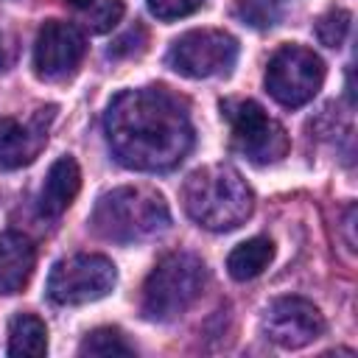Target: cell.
Wrapping results in <instances>:
<instances>
[{
    "instance_id": "cell-1",
    "label": "cell",
    "mask_w": 358,
    "mask_h": 358,
    "mask_svg": "<svg viewBox=\"0 0 358 358\" xmlns=\"http://www.w3.org/2000/svg\"><path fill=\"white\" fill-rule=\"evenodd\" d=\"M103 131L115 159L131 171H171L193 148L187 106L165 87L117 92L106 106Z\"/></svg>"
},
{
    "instance_id": "cell-2",
    "label": "cell",
    "mask_w": 358,
    "mask_h": 358,
    "mask_svg": "<svg viewBox=\"0 0 358 358\" xmlns=\"http://www.w3.org/2000/svg\"><path fill=\"white\" fill-rule=\"evenodd\" d=\"M182 204L199 227L227 232L252 215L255 193L232 165L215 162L193 171L185 179Z\"/></svg>"
},
{
    "instance_id": "cell-3",
    "label": "cell",
    "mask_w": 358,
    "mask_h": 358,
    "mask_svg": "<svg viewBox=\"0 0 358 358\" xmlns=\"http://www.w3.org/2000/svg\"><path fill=\"white\" fill-rule=\"evenodd\" d=\"M92 229L115 243H134L168 229L171 210L151 187H115L103 193L90 218Z\"/></svg>"
},
{
    "instance_id": "cell-4",
    "label": "cell",
    "mask_w": 358,
    "mask_h": 358,
    "mask_svg": "<svg viewBox=\"0 0 358 358\" xmlns=\"http://www.w3.org/2000/svg\"><path fill=\"white\" fill-rule=\"evenodd\" d=\"M204 263L190 252L165 255L143 285V316L151 322H171L182 316L204 288Z\"/></svg>"
},
{
    "instance_id": "cell-5",
    "label": "cell",
    "mask_w": 358,
    "mask_h": 358,
    "mask_svg": "<svg viewBox=\"0 0 358 358\" xmlns=\"http://www.w3.org/2000/svg\"><path fill=\"white\" fill-rule=\"evenodd\" d=\"M221 112L229 123L232 148L238 154H243L249 162L271 165V162H280L288 154L291 140H288L285 129L274 117H268L266 109L257 101L229 98V101L221 103Z\"/></svg>"
},
{
    "instance_id": "cell-6",
    "label": "cell",
    "mask_w": 358,
    "mask_h": 358,
    "mask_svg": "<svg viewBox=\"0 0 358 358\" xmlns=\"http://www.w3.org/2000/svg\"><path fill=\"white\" fill-rule=\"evenodd\" d=\"M117 282L115 263L103 255H70L62 257L48 277V296L56 305H87L103 299Z\"/></svg>"
},
{
    "instance_id": "cell-7",
    "label": "cell",
    "mask_w": 358,
    "mask_h": 358,
    "mask_svg": "<svg viewBox=\"0 0 358 358\" xmlns=\"http://www.w3.org/2000/svg\"><path fill=\"white\" fill-rule=\"evenodd\" d=\"M324 84V62L302 45H282L266 67V90L282 106L308 103Z\"/></svg>"
},
{
    "instance_id": "cell-8",
    "label": "cell",
    "mask_w": 358,
    "mask_h": 358,
    "mask_svg": "<svg viewBox=\"0 0 358 358\" xmlns=\"http://www.w3.org/2000/svg\"><path fill=\"white\" fill-rule=\"evenodd\" d=\"M165 62L171 70L187 78L221 76L238 62V39L221 28H196L173 39Z\"/></svg>"
},
{
    "instance_id": "cell-9",
    "label": "cell",
    "mask_w": 358,
    "mask_h": 358,
    "mask_svg": "<svg viewBox=\"0 0 358 358\" xmlns=\"http://www.w3.org/2000/svg\"><path fill=\"white\" fill-rule=\"evenodd\" d=\"M263 333L282 350H299L324 333V316L302 296H280L263 313Z\"/></svg>"
},
{
    "instance_id": "cell-10",
    "label": "cell",
    "mask_w": 358,
    "mask_h": 358,
    "mask_svg": "<svg viewBox=\"0 0 358 358\" xmlns=\"http://www.w3.org/2000/svg\"><path fill=\"white\" fill-rule=\"evenodd\" d=\"M84 34L64 20H48L34 42V73L45 81L70 76L84 59Z\"/></svg>"
},
{
    "instance_id": "cell-11",
    "label": "cell",
    "mask_w": 358,
    "mask_h": 358,
    "mask_svg": "<svg viewBox=\"0 0 358 358\" xmlns=\"http://www.w3.org/2000/svg\"><path fill=\"white\" fill-rule=\"evenodd\" d=\"M56 106L36 109L28 120L3 117L0 120V171H17L39 157L48 143Z\"/></svg>"
},
{
    "instance_id": "cell-12",
    "label": "cell",
    "mask_w": 358,
    "mask_h": 358,
    "mask_svg": "<svg viewBox=\"0 0 358 358\" xmlns=\"http://www.w3.org/2000/svg\"><path fill=\"white\" fill-rule=\"evenodd\" d=\"M36 266V249L22 232L0 235V294H17L28 285Z\"/></svg>"
},
{
    "instance_id": "cell-13",
    "label": "cell",
    "mask_w": 358,
    "mask_h": 358,
    "mask_svg": "<svg viewBox=\"0 0 358 358\" xmlns=\"http://www.w3.org/2000/svg\"><path fill=\"white\" fill-rule=\"evenodd\" d=\"M78 187H81L78 162L73 157H59L45 176V185L39 193V213L48 218L62 215L73 204V199L78 196Z\"/></svg>"
},
{
    "instance_id": "cell-14",
    "label": "cell",
    "mask_w": 358,
    "mask_h": 358,
    "mask_svg": "<svg viewBox=\"0 0 358 358\" xmlns=\"http://www.w3.org/2000/svg\"><path fill=\"white\" fill-rule=\"evenodd\" d=\"M271 257H274V243L268 238L257 235V238H249V241L238 243L229 252L227 271H229L232 280H241V282L243 280H255L257 274L266 271V266L271 263Z\"/></svg>"
},
{
    "instance_id": "cell-15",
    "label": "cell",
    "mask_w": 358,
    "mask_h": 358,
    "mask_svg": "<svg viewBox=\"0 0 358 358\" xmlns=\"http://www.w3.org/2000/svg\"><path fill=\"white\" fill-rule=\"evenodd\" d=\"M48 352V327L34 313H17L8 324V355L39 358Z\"/></svg>"
},
{
    "instance_id": "cell-16",
    "label": "cell",
    "mask_w": 358,
    "mask_h": 358,
    "mask_svg": "<svg viewBox=\"0 0 358 358\" xmlns=\"http://www.w3.org/2000/svg\"><path fill=\"white\" fill-rule=\"evenodd\" d=\"M78 352L81 355H131L134 350L123 341L120 330H115V327H98V330H92L81 341Z\"/></svg>"
},
{
    "instance_id": "cell-17",
    "label": "cell",
    "mask_w": 358,
    "mask_h": 358,
    "mask_svg": "<svg viewBox=\"0 0 358 358\" xmlns=\"http://www.w3.org/2000/svg\"><path fill=\"white\" fill-rule=\"evenodd\" d=\"M350 11L347 8H330L316 20V39L327 48H338L350 34Z\"/></svg>"
},
{
    "instance_id": "cell-18",
    "label": "cell",
    "mask_w": 358,
    "mask_h": 358,
    "mask_svg": "<svg viewBox=\"0 0 358 358\" xmlns=\"http://www.w3.org/2000/svg\"><path fill=\"white\" fill-rule=\"evenodd\" d=\"M92 11H90V17H87V28L92 31V34H106V31H112L120 20H123V11H126V6H123V0H103V3H92L90 6Z\"/></svg>"
},
{
    "instance_id": "cell-19",
    "label": "cell",
    "mask_w": 358,
    "mask_h": 358,
    "mask_svg": "<svg viewBox=\"0 0 358 358\" xmlns=\"http://www.w3.org/2000/svg\"><path fill=\"white\" fill-rule=\"evenodd\" d=\"M204 6V0H148V11L157 17V20H179V17H187L193 11H199Z\"/></svg>"
},
{
    "instance_id": "cell-20",
    "label": "cell",
    "mask_w": 358,
    "mask_h": 358,
    "mask_svg": "<svg viewBox=\"0 0 358 358\" xmlns=\"http://www.w3.org/2000/svg\"><path fill=\"white\" fill-rule=\"evenodd\" d=\"M238 14L257 28H266L277 20L274 0H238Z\"/></svg>"
},
{
    "instance_id": "cell-21",
    "label": "cell",
    "mask_w": 358,
    "mask_h": 358,
    "mask_svg": "<svg viewBox=\"0 0 358 358\" xmlns=\"http://www.w3.org/2000/svg\"><path fill=\"white\" fill-rule=\"evenodd\" d=\"M64 3H70V6H76V8H90L95 0H64Z\"/></svg>"
},
{
    "instance_id": "cell-22",
    "label": "cell",
    "mask_w": 358,
    "mask_h": 358,
    "mask_svg": "<svg viewBox=\"0 0 358 358\" xmlns=\"http://www.w3.org/2000/svg\"><path fill=\"white\" fill-rule=\"evenodd\" d=\"M0 67H3V50H0Z\"/></svg>"
}]
</instances>
